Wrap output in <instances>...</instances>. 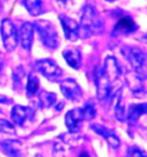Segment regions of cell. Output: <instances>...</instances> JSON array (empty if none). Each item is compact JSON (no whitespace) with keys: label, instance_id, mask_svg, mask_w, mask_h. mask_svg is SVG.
<instances>
[{"label":"cell","instance_id":"cell-20","mask_svg":"<svg viewBox=\"0 0 147 157\" xmlns=\"http://www.w3.org/2000/svg\"><path fill=\"white\" fill-rule=\"evenodd\" d=\"M39 88V79L35 75H29L28 82H26V96L32 98L37 94V91Z\"/></svg>","mask_w":147,"mask_h":157},{"label":"cell","instance_id":"cell-3","mask_svg":"<svg viewBox=\"0 0 147 157\" xmlns=\"http://www.w3.org/2000/svg\"><path fill=\"white\" fill-rule=\"evenodd\" d=\"M123 55L130 63L133 72L145 76V64H146V54L136 47H125L123 49Z\"/></svg>","mask_w":147,"mask_h":157},{"label":"cell","instance_id":"cell-24","mask_svg":"<svg viewBox=\"0 0 147 157\" xmlns=\"http://www.w3.org/2000/svg\"><path fill=\"white\" fill-rule=\"evenodd\" d=\"M129 157H146V155L140 148L133 146L129 149Z\"/></svg>","mask_w":147,"mask_h":157},{"label":"cell","instance_id":"cell-30","mask_svg":"<svg viewBox=\"0 0 147 157\" xmlns=\"http://www.w3.org/2000/svg\"><path fill=\"white\" fill-rule=\"evenodd\" d=\"M0 113H1V111H0Z\"/></svg>","mask_w":147,"mask_h":157},{"label":"cell","instance_id":"cell-5","mask_svg":"<svg viewBox=\"0 0 147 157\" xmlns=\"http://www.w3.org/2000/svg\"><path fill=\"white\" fill-rule=\"evenodd\" d=\"M36 68L45 78H47L51 82H58L62 76L61 68L56 64L55 62L50 60V59L37 61L36 62Z\"/></svg>","mask_w":147,"mask_h":157},{"label":"cell","instance_id":"cell-26","mask_svg":"<svg viewBox=\"0 0 147 157\" xmlns=\"http://www.w3.org/2000/svg\"><path fill=\"white\" fill-rule=\"evenodd\" d=\"M2 67H4V59H2V54L0 53V70L2 69Z\"/></svg>","mask_w":147,"mask_h":157},{"label":"cell","instance_id":"cell-28","mask_svg":"<svg viewBox=\"0 0 147 157\" xmlns=\"http://www.w3.org/2000/svg\"><path fill=\"white\" fill-rule=\"evenodd\" d=\"M36 157H43V156H42V155H37Z\"/></svg>","mask_w":147,"mask_h":157},{"label":"cell","instance_id":"cell-16","mask_svg":"<svg viewBox=\"0 0 147 157\" xmlns=\"http://www.w3.org/2000/svg\"><path fill=\"white\" fill-rule=\"evenodd\" d=\"M62 55L65 57L66 62L68 66L71 67L73 69L78 70L82 67V53L76 47H70L63 51Z\"/></svg>","mask_w":147,"mask_h":157},{"label":"cell","instance_id":"cell-1","mask_svg":"<svg viewBox=\"0 0 147 157\" xmlns=\"http://www.w3.org/2000/svg\"><path fill=\"white\" fill-rule=\"evenodd\" d=\"M105 25L97 9L91 5H85L82 10L79 24V38H86L91 35H100L104 32Z\"/></svg>","mask_w":147,"mask_h":157},{"label":"cell","instance_id":"cell-10","mask_svg":"<svg viewBox=\"0 0 147 157\" xmlns=\"http://www.w3.org/2000/svg\"><path fill=\"white\" fill-rule=\"evenodd\" d=\"M138 26L134 23L131 16L129 15H122L121 17L117 20V23L113 33L114 35H130L134 31H137Z\"/></svg>","mask_w":147,"mask_h":157},{"label":"cell","instance_id":"cell-13","mask_svg":"<svg viewBox=\"0 0 147 157\" xmlns=\"http://www.w3.org/2000/svg\"><path fill=\"white\" fill-rule=\"evenodd\" d=\"M126 82L129 87L131 88L134 96H141L145 95V87H144V82H145V76H141L139 74L132 72V74L126 75Z\"/></svg>","mask_w":147,"mask_h":157},{"label":"cell","instance_id":"cell-8","mask_svg":"<svg viewBox=\"0 0 147 157\" xmlns=\"http://www.w3.org/2000/svg\"><path fill=\"white\" fill-rule=\"evenodd\" d=\"M59 18H60L66 38L68 40H71V41L77 40L79 38V24L75 20L68 17L67 15H63V14H61Z\"/></svg>","mask_w":147,"mask_h":157},{"label":"cell","instance_id":"cell-21","mask_svg":"<svg viewBox=\"0 0 147 157\" xmlns=\"http://www.w3.org/2000/svg\"><path fill=\"white\" fill-rule=\"evenodd\" d=\"M81 110H82V113L84 116V119H93L95 117L97 110H95V105L92 101L86 102L83 105V108H81Z\"/></svg>","mask_w":147,"mask_h":157},{"label":"cell","instance_id":"cell-22","mask_svg":"<svg viewBox=\"0 0 147 157\" xmlns=\"http://www.w3.org/2000/svg\"><path fill=\"white\" fill-rule=\"evenodd\" d=\"M0 133H5V134H15V127H14V125L10 122L0 118Z\"/></svg>","mask_w":147,"mask_h":157},{"label":"cell","instance_id":"cell-7","mask_svg":"<svg viewBox=\"0 0 147 157\" xmlns=\"http://www.w3.org/2000/svg\"><path fill=\"white\" fill-rule=\"evenodd\" d=\"M101 72L104 75V77L107 79L109 84L114 83L118 80L120 74H121V69L117 63L116 59L114 56H107L105 59L104 66L101 67Z\"/></svg>","mask_w":147,"mask_h":157},{"label":"cell","instance_id":"cell-9","mask_svg":"<svg viewBox=\"0 0 147 157\" xmlns=\"http://www.w3.org/2000/svg\"><path fill=\"white\" fill-rule=\"evenodd\" d=\"M0 149L9 157H24V147L18 140H5L0 142Z\"/></svg>","mask_w":147,"mask_h":157},{"label":"cell","instance_id":"cell-14","mask_svg":"<svg viewBox=\"0 0 147 157\" xmlns=\"http://www.w3.org/2000/svg\"><path fill=\"white\" fill-rule=\"evenodd\" d=\"M34 32H35V29H34V25L29 22L23 23L20 29V37H18V40L21 43L22 47L24 48L26 51L30 52L31 46H32V43H34Z\"/></svg>","mask_w":147,"mask_h":157},{"label":"cell","instance_id":"cell-11","mask_svg":"<svg viewBox=\"0 0 147 157\" xmlns=\"http://www.w3.org/2000/svg\"><path fill=\"white\" fill-rule=\"evenodd\" d=\"M32 116H34V110L23 105H14L10 111V118L14 124L18 126H23L24 123L28 119L32 118Z\"/></svg>","mask_w":147,"mask_h":157},{"label":"cell","instance_id":"cell-12","mask_svg":"<svg viewBox=\"0 0 147 157\" xmlns=\"http://www.w3.org/2000/svg\"><path fill=\"white\" fill-rule=\"evenodd\" d=\"M83 121H84V116H83L81 108L71 109L66 113L65 123L67 127H68V130L70 132H73V133H76L79 130Z\"/></svg>","mask_w":147,"mask_h":157},{"label":"cell","instance_id":"cell-17","mask_svg":"<svg viewBox=\"0 0 147 157\" xmlns=\"http://www.w3.org/2000/svg\"><path fill=\"white\" fill-rule=\"evenodd\" d=\"M147 105L146 103H139V105H130L126 109L125 119L129 123L137 122L143 115L146 113Z\"/></svg>","mask_w":147,"mask_h":157},{"label":"cell","instance_id":"cell-19","mask_svg":"<svg viewBox=\"0 0 147 157\" xmlns=\"http://www.w3.org/2000/svg\"><path fill=\"white\" fill-rule=\"evenodd\" d=\"M23 6L32 16H39L44 14V6L42 0H23Z\"/></svg>","mask_w":147,"mask_h":157},{"label":"cell","instance_id":"cell-27","mask_svg":"<svg viewBox=\"0 0 147 157\" xmlns=\"http://www.w3.org/2000/svg\"><path fill=\"white\" fill-rule=\"evenodd\" d=\"M79 157H89V155H87L86 153H83L82 155H81V156H79Z\"/></svg>","mask_w":147,"mask_h":157},{"label":"cell","instance_id":"cell-4","mask_svg":"<svg viewBox=\"0 0 147 157\" xmlns=\"http://www.w3.org/2000/svg\"><path fill=\"white\" fill-rule=\"evenodd\" d=\"M0 32L2 37V43H4L5 48L12 52L18 45V32L16 28L14 25V23L9 18H5L1 22L0 26Z\"/></svg>","mask_w":147,"mask_h":157},{"label":"cell","instance_id":"cell-25","mask_svg":"<svg viewBox=\"0 0 147 157\" xmlns=\"http://www.w3.org/2000/svg\"><path fill=\"white\" fill-rule=\"evenodd\" d=\"M10 102H12L10 99H8V98H6V96H4V95H0V103L8 105V103H10Z\"/></svg>","mask_w":147,"mask_h":157},{"label":"cell","instance_id":"cell-23","mask_svg":"<svg viewBox=\"0 0 147 157\" xmlns=\"http://www.w3.org/2000/svg\"><path fill=\"white\" fill-rule=\"evenodd\" d=\"M115 116L118 122H124L126 116V109L124 108V105L121 100H118L116 107H115Z\"/></svg>","mask_w":147,"mask_h":157},{"label":"cell","instance_id":"cell-2","mask_svg":"<svg viewBox=\"0 0 147 157\" xmlns=\"http://www.w3.org/2000/svg\"><path fill=\"white\" fill-rule=\"evenodd\" d=\"M34 29L37 30L39 38L42 40L45 47L50 49H55L59 46V35L56 31L55 26L47 20H38L34 24Z\"/></svg>","mask_w":147,"mask_h":157},{"label":"cell","instance_id":"cell-29","mask_svg":"<svg viewBox=\"0 0 147 157\" xmlns=\"http://www.w3.org/2000/svg\"><path fill=\"white\" fill-rule=\"evenodd\" d=\"M107 1H116V0H107Z\"/></svg>","mask_w":147,"mask_h":157},{"label":"cell","instance_id":"cell-6","mask_svg":"<svg viewBox=\"0 0 147 157\" xmlns=\"http://www.w3.org/2000/svg\"><path fill=\"white\" fill-rule=\"evenodd\" d=\"M60 88L62 94L70 101H77L82 100L83 92L79 87V85L76 83V80L74 79H65L60 83Z\"/></svg>","mask_w":147,"mask_h":157},{"label":"cell","instance_id":"cell-18","mask_svg":"<svg viewBox=\"0 0 147 157\" xmlns=\"http://www.w3.org/2000/svg\"><path fill=\"white\" fill-rule=\"evenodd\" d=\"M56 102V94L52 92L40 91L38 94V105L40 108H50Z\"/></svg>","mask_w":147,"mask_h":157},{"label":"cell","instance_id":"cell-15","mask_svg":"<svg viewBox=\"0 0 147 157\" xmlns=\"http://www.w3.org/2000/svg\"><path fill=\"white\" fill-rule=\"evenodd\" d=\"M91 128L94 132H97L99 135H101V136L107 141V144H108L113 149H117L118 147H120V144H121L120 139L117 138V135L115 134L114 132L110 131V130H108L107 127L98 125V124H92Z\"/></svg>","mask_w":147,"mask_h":157}]
</instances>
